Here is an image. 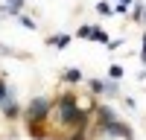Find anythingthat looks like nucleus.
I'll list each match as a JSON object with an SVG mask.
<instances>
[{"label": "nucleus", "instance_id": "1", "mask_svg": "<svg viewBox=\"0 0 146 140\" xmlns=\"http://www.w3.org/2000/svg\"><path fill=\"white\" fill-rule=\"evenodd\" d=\"M50 111H53L50 96H32L23 108V120H27V125H44L50 123Z\"/></svg>", "mask_w": 146, "mask_h": 140}, {"label": "nucleus", "instance_id": "2", "mask_svg": "<svg viewBox=\"0 0 146 140\" xmlns=\"http://www.w3.org/2000/svg\"><path fill=\"white\" fill-rule=\"evenodd\" d=\"M96 134H102L108 140H135V131H131L123 120H114L108 125H96Z\"/></svg>", "mask_w": 146, "mask_h": 140}, {"label": "nucleus", "instance_id": "3", "mask_svg": "<svg viewBox=\"0 0 146 140\" xmlns=\"http://www.w3.org/2000/svg\"><path fill=\"white\" fill-rule=\"evenodd\" d=\"M94 117H96V125H108V123L120 120L117 111H114V108H108V105H96V108H94Z\"/></svg>", "mask_w": 146, "mask_h": 140}, {"label": "nucleus", "instance_id": "4", "mask_svg": "<svg viewBox=\"0 0 146 140\" xmlns=\"http://www.w3.org/2000/svg\"><path fill=\"white\" fill-rule=\"evenodd\" d=\"M0 114H3L6 120H18V117H23V108L18 105V99H15V96H9V99L3 102V108H0Z\"/></svg>", "mask_w": 146, "mask_h": 140}, {"label": "nucleus", "instance_id": "5", "mask_svg": "<svg viewBox=\"0 0 146 140\" xmlns=\"http://www.w3.org/2000/svg\"><path fill=\"white\" fill-rule=\"evenodd\" d=\"M85 76H82V70L79 67H67L64 73H62V82H67V85H76V82H82Z\"/></svg>", "mask_w": 146, "mask_h": 140}, {"label": "nucleus", "instance_id": "6", "mask_svg": "<svg viewBox=\"0 0 146 140\" xmlns=\"http://www.w3.org/2000/svg\"><path fill=\"white\" fill-rule=\"evenodd\" d=\"M47 44H50V47H56V50H64V47L70 44V35H50V38H47Z\"/></svg>", "mask_w": 146, "mask_h": 140}, {"label": "nucleus", "instance_id": "7", "mask_svg": "<svg viewBox=\"0 0 146 140\" xmlns=\"http://www.w3.org/2000/svg\"><path fill=\"white\" fill-rule=\"evenodd\" d=\"M88 88L96 96H105V79H88Z\"/></svg>", "mask_w": 146, "mask_h": 140}, {"label": "nucleus", "instance_id": "8", "mask_svg": "<svg viewBox=\"0 0 146 140\" xmlns=\"http://www.w3.org/2000/svg\"><path fill=\"white\" fill-rule=\"evenodd\" d=\"M6 3H9L6 6V15H15L18 18L21 12H23V3H27V0H6Z\"/></svg>", "mask_w": 146, "mask_h": 140}, {"label": "nucleus", "instance_id": "9", "mask_svg": "<svg viewBox=\"0 0 146 140\" xmlns=\"http://www.w3.org/2000/svg\"><path fill=\"white\" fill-rule=\"evenodd\" d=\"M9 96H15V93H12V88H9V82L0 76V108H3V102L9 99Z\"/></svg>", "mask_w": 146, "mask_h": 140}, {"label": "nucleus", "instance_id": "10", "mask_svg": "<svg viewBox=\"0 0 146 140\" xmlns=\"http://www.w3.org/2000/svg\"><path fill=\"white\" fill-rule=\"evenodd\" d=\"M105 96H108V99H111V96H120V88H117V79H111V76L105 79Z\"/></svg>", "mask_w": 146, "mask_h": 140}, {"label": "nucleus", "instance_id": "11", "mask_svg": "<svg viewBox=\"0 0 146 140\" xmlns=\"http://www.w3.org/2000/svg\"><path fill=\"white\" fill-rule=\"evenodd\" d=\"M62 140H88V128H70V134H64Z\"/></svg>", "mask_w": 146, "mask_h": 140}, {"label": "nucleus", "instance_id": "12", "mask_svg": "<svg viewBox=\"0 0 146 140\" xmlns=\"http://www.w3.org/2000/svg\"><path fill=\"white\" fill-rule=\"evenodd\" d=\"M18 20L23 23V29H29V32H35V29H38V23H35L29 15H23V12H21V15H18Z\"/></svg>", "mask_w": 146, "mask_h": 140}, {"label": "nucleus", "instance_id": "13", "mask_svg": "<svg viewBox=\"0 0 146 140\" xmlns=\"http://www.w3.org/2000/svg\"><path fill=\"white\" fill-rule=\"evenodd\" d=\"M91 41H96V44H108V35H105L100 26H94V32H91Z\"/></svg>", "mask_w": 146, "mask_h": 140}, {"label": "nucleus", "instance_id": "14", "mask_svg": "<svg viewBox=\"0 0 146 140\" xmlns=\"http://www.w3.org/2000/svg\"><path fill=\"white\" fill-rule=\"evenodd\" d=\"M131 18H135V20H146V6H143V3H137L135 9H131Z\"/></svg>", "mask_w": 146, "mask_h": 140}, {"label": "nucleus", "instance_id": "15", "mask_svg": "<svg viewBox=\"0 0 146 140\" xmlns=\"http://www.w3.org/2000/svg\"><path fill=\"white\" fill-rule=\"evenodd\" d=\"M91 32H94V26H88V23H82V26L76 29V38H88V41H91Z\"/></svg>", "mask_w": 146, "mask_h": 140}, {"label": "nucleus", "instance_id": "16", "mask_svg": "<svg viewBox=\"0 0 146 140\" xmlns=\"http://www.w3.org/2000/svg\"><path fill=\"white\" fill-rule=\"evenodd\" d=\"M108 76H111V79H123V67H120V64H111V67H108Z\"/></svg>", "mask_w": 146, "mask_h": 140}, {"label": "nucleus", "instance_id": "17", "mask_svg": "<svg viewBox=\"0 0 146 140\" xmlns=\"http://www.w3.org/2000/svg\"><path fill=\"white\" fill-rule=\"evenodd\" d=\"M96 12H100V15H111L114 6H108V3H96Z\"/></svg>", "mask_w": 146, "mask_h": 140}, {"label": "nucleus", "instance_id": "18", "mask_svg": "<svg viewBox=\"0 0 146 140\" xmlns=\"http://www.w3.org/2000/svg\"><path fill=\"white\" fill-rule=\"evenodd\" d=\"M120 44H123V41H120V38H114V41H108L105 47H108V50H120Z\"/></svg>", "mask_w": 146, "mask_h": 140}, {"label": "nucleus", "instance_id": "19", "mask_svg": "<svg viewBox=\"0 0 146 140\" xmlns=\"http://www.w3.org/2000/svg\"><path fill=\"white\" fill-rule=\"evenodd\" d=\"M140 61L146 64V32H143V50H140Z\"/></svg>", "mask_w": 146, "mask_h": 140}, {"label": "nucleus", "instance_id": "20", "mask_svg": "<svg viewBox=\"0 0 146 140\" xmlns=\"http://www.w3.org/2000/svg\"><path fill=\"white\" fill-rule=\"evenodd\" d=\"M120 3H131V0H120Z\"/></svg>", "mask_w": 146, "mask_h": 140}]
</instances>
